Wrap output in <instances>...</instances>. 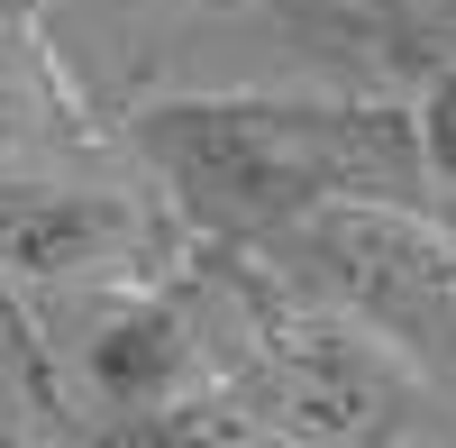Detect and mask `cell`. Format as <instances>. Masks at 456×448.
<instances>
[{"label":"cell","instance_id":"obj_4","mask_svg":"<svg viewBox=\"0 0 456 448\" xmlns=\"http://www.w3.org/2000/svg\"><path fill=\"white\" fill-rule=\"evenodd\" d=\"M447 238H456V229H447Z\"/></svg>","mask_w":456,"mask_h":448},{"label":"cell","instance_id":"obj_2","mask_svg":"<svg viewBox=\"0 0 456 448\" xmlns=\"http://www.w3.org/2000/svg\"><path fill=\"white\" fill-rule=\"evenodd\" d=\"M92 366H101L110 402H128V412H183V394L201 376V348H192V320L174 303H137L101 329Z\"/></svg>","mask_w":456,"mask_h":448},{"label":"cell","instance_id":"obj_1","mask_svg":"<svg viewBox=\"0 0 456 448\" xmlns=\"http://www.w3.org/2000/svg\"><path fill=\"white\" fill-rule=\"evenodd\" d=\"M146 156L219 229H292L329 202H420L429 174L420 120L329 101H183L146 120Z\"/></svg>","mask_w":456,"mask_h":448},{"label":"cell","instance_id":"obj_3","mask_svg":"<svg viewBox=\"0 0 456 448\" xmlns=\"http://www.w3.org/2000/svg\"><path fill=\"white\" fill-rule=\"evenodd\" d=\"M420 146H429V174H456V83H438V101L420 110Z\"/></svg>","mask_w":456,"mask_h":448}]
</instances>
